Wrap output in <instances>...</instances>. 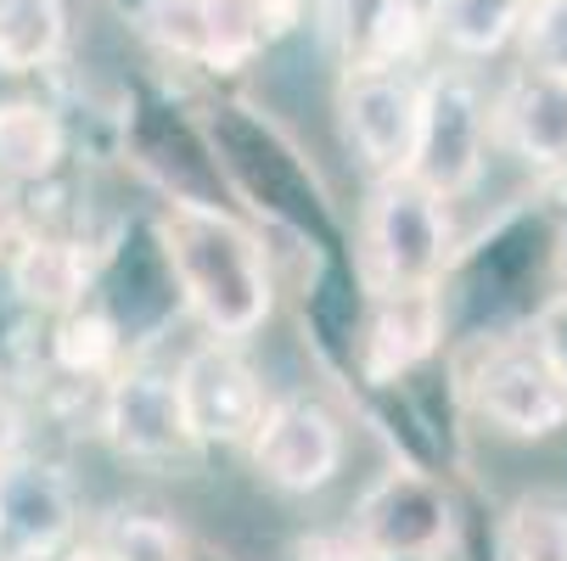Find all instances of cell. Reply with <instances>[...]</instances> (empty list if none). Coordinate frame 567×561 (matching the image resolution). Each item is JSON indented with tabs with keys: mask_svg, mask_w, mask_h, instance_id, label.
Wrapping results in <instances>:
<instances>
[{
	"mask_svg": "<svg viewBox=\"0 0 567 561\" xmlns=\"http://www.w3.org/2000/svg\"><path fill=\"white\" fill-rule=\"evenodd\" d=\"M12 287L34 309H73L91 287V259L73 242H23L12 259Z\"/></svg>",
	"mask_w": 567,
	"mask_h": 561,
	"instance_id": "5bb4252c",
	"label": "cell"
},
{
	"mask_svg": "<svg viewBox=\"0 0 567 561\" xmlns=\"http://www.w3.org/2000/svg\"><path fill=\"white\" fill-rule=\"evenodd\" d=\"M472 398H477V411L495 427H506L512 438H550L567 422V382L545 360L539 337L501 343L483 360V371L472 376Z\"/></svg>",
	"mask_w": 567,
	"mask_h": 561,
	"instance_id": "277c9868",
	"label": "cell"
},
{
	"mask_svg": "<svg viewBox=\"0 0 567 561\" xmlns=\"http://www.w3.org/2000/svg\"><path fill=\"white\" fill-rule=\"evenodd\" d=\"M197 7L208 29V62L219 67L248 62L265 40H276L298 18V0H197Z\"/></svg>",
	"mask_w": 567,
	"mask_h": 561,
	"instance_id": "4fadbf2b",
	"label": "cell"
},
{
	"mask_svg": "<svg viewBox=\"0 0 567 561\" xmlns=\"http://www.w3.org/2000/svg\"><path fill=\"white\" fill-rule=\"evenodd\" d=\"M483 169V102L461 79H439L422 91V124H416V152H411V180H422L439 197H455L477 180Z\"/></svg>",
	"mask_w": 567,
	"mask_h": 561,
	"instance_id": "5b68a950",
	"label": "cell"
},
{
	"mask_svg": "<svg viewBox=\"0 0 567 561\" xmlns=\"http://www.w3.org/2000/svg\"><path fill=\"white\" fill-rule=\"evenodd\" d=\"M506 561H567V511L550 500H523L506 522Z\"/></svg>",
	"mask_w": 567,
	"mask_h": 561,
	"instance_id": "d6986e66",
	"label": "cell"
},
{
	"mask_svg": "<svg viewBox=\"0 0 567 561\" xmlns=\"http://www.w3.org/2000/svg\"><path fill=\"white\" fill-rule=\"evenodd\" d=\"M455 539V506L422 471H388L360 500V550L382 561H433Z\"/></svg>",
	"mask_w": 567,
	"mask_h": 561,
	"instance_id": "3957f363",
	"label": "cell"
},
{
	"mask_svg": "<svg viewBox=\"0 0 567 561\" xmlns=\"http://www.w3.org/2000/svg\"><path fill=\"white\" fill-rule=\"evenodd\" d=\"M62 0H0V67L29 73L62 51Z\"/></svg>",
	"mask_w": 567,
	"mask_h": 561,
	"instance_id": "2e32d148",
	"label": "cell"
},
{
	"mask_svg": "<svg viewBox=\"0 0 567 561\" xmlns=\"http://www.w3.org/2000/svg\"><path fill=\"white\" fill-rule=\"evenodd\" d=\"M539 349H545V360L556 365V376L567 382V303L545 314V326H539Z\"/></svg>",
	"mask_w": 567,
	"mask_h": 561,
	"instance_id": "603a6c76",
	"label": "cell"
},
{
	"mask_svg": "<svg viewBox=\"0 0 567 561\" xmlns=\"http://www.w3.org/2000/svg\"><path fill=\"white\" fill-rule=\"evenodd\" d=\"M523 12H528V0H439V29L450 34V45L483 56L512 40Z\"/></svg>",
	"mask_w": 567,
	"mask_h": 561,
	"instance_id": "ac0fdd59",
	"label": "cell"
},
{
	"mask_svg": "<svg viewBox=\"0 0 567 561\" xmlns=\"http://www.w3.org/2000/svg\"><path fill=\"white\" fill-rule=\"evenodd\" d=\"M343 118L360 146V157L382 175H404L416 152V124H422V91L411 79L388 67H360L343 91Z\"/></svg>",
	"mask_w": 567,
	"mask_h": 561,
	"instance_id": "8992f818",
	"label": "cell"
},
{
	"mask_svg": "<svg viewBox=\"0 0 567 561\" xmlns=\"http://www.w3.org/2000/svg\"><path fill=\"white\" fill-rule=\"evenodd\" d=\"M501 124L523 157L545 169H567V79L528 67L501 107Z\"/></svg>",
	"mask_w": 567,
	"mask_h": 561,
	"instance_id": "7c38bea8",
	"label": "cell"
},
{
	"mask_svg": "<svg viewBox=\"0 0 567 561\" xmlns=\"http://www.w3.org/2000/svg\"><path fill=\"white\" fill-rule=\"evenodd\" d=\"M107 427H113L118 449H130L141 460H175L197 444L192 422H186V405H181V382L157 376V371H130L113 387Z\"/></svg>",
	"mask_w": 567,
	"mask_h": 561,
	"instance_id": "9c48e42d",
	"label": "cell"
},
{
	"mask_svg": "<svg viewBox=\"0 0 567 561\" xmlns=\"http://www.w3.org/2000/svg\"><path fill=\"white\" fill-rule=\"evenodd\" d=\"M528 62L567 79V0H539L528 18Z\"/></svg>",
	"mask_w": 567,
	"mask_h": 561,
	"instance_id": "7402d4cb",
	"label": "cell"
},
{
	"mask_svg": "<svg viewBox=\"0 0 567 561\" xmlns=\"http://www.w3.org/2000/svg\"><path fill=\"white\" fill-rule=\"evenodd\" d=\"M444 326V309L433 281L422 287H388L377 314H371V332H365V376L371 382H393L399 371H411L416 360L433 354Z\"/></svg>",
	"mask_w": 567,
	"mask_h": 561,
	"instance_id": "8fae6325",
	"label": "cell"
},
{
	"mask_svg": "<svg viewBox=\"0 0 567 561\" xmlns=\"http://www.w3.org/2000/svg\"><path fill=\"white\" fill-rule=\"evenodd\" d=\"M338 29L360 67H388L399 51H411L416 12L411 0H338Z\"/></svg>",
	"mask_w": 567,
	"mask_h": 561,
	"instance_id": "9a60e30c",
	"label": "cell"
},
{
	"mask_svg": "<svg viewBox=\"0 0 567 561\" xmlns=\"http://www.w3.org/2000/svg\"><path fill=\"white\" fill-rule=\"evenodd\" d=\"M68 533V495L45 466H0V561H45Z\"/></svg>",
	"mask_w": 567,
	"mask_h": 561,
	"instance_id": "30bf717a",
	"label": "cell"
},
{
	"mask_svg": "<svg viewBox=\"0 0 567 561\" xmlns=\"http://www.w3.org/2000/svg\"><path fill=\"white\" fill-rule=\"evenodd\" d=\"M56 157H62V124L45 107H34V102L0 107V169L40 180L56 169Z\"/></svg>",
	"mask_w": 567,
	"mask_h": 561,
	"instance_id": "e0dca14e",
	"label": "cell"
},
{
	"mask_svg": "<svg viewBox=\"0 0 567 561\" xmlns=\"http://www.w3.org/2000/svg\"><path fill=\"white\" fill-rule=\"evenodd\" d=\"M561 264H567V214H561Z\"/></svg>",
	"mask_w": 567,
	"mask_h": 561,
	"instance_id": "484cf974",
	"label": "cell"
},
{
	"mask_svg": "<svg viewBox=\"0 0 567 561\" xmlns=\"http://www.w3.org/2000/svg\"><path fill=\"white\" fill-rule=\"evenodd\" d=\"M164 242H169V264L186 287V303L208 320V332L241 337L270 314L265 253L230 214L181 202L164 219Z\"/></svg>",
	"mask_w": 567,
	"mask_h": 561,
	"instance_id": "6da1fadb",
	"label": "cell"
},
{
	"mask_svg": "<svg viewBox=\"0 0 567 561\" xmlns=\"http://www.w3.org/2000/svg\"><path fill=\"white\" fill-rule=\"evenodd\" d=\"M444 197L399 175L377 191L365 219V253L382 287H422L444 264Z\"/></svg>",
	"mask_w": 567,
	"mask_h": 561,
	"instance_id": "7a4b0ae2",
	"label": "cell"
},
{
	"mask_svg": "<svg viewBox=\"0 0 567 561\" xmlns=\"http://www.w3.org/2000/svg\"><path fill=\"white\" fill-rule=\"evenodd\" d=\"M338 460H343V438H338V422L320 405L292 398V405L265 411V422H259V466L276 477L281 489L309 495L320 484H332Z\"/></svg>",
	"mask_w": 567,
	"mask_h": 561,
	"instance_id": "ba28073f",
	"label": "cell"
},
{
	"mask_svg": "<svg viewBox=\"0 0 567 561\" xmlns=\"http://www.w3.org/2000/svg\"><path fill=\"white\" fill-rule=\"evenodd\" d=\"M181 405H186V422H192V438H219V444H236L259 433L265 422V393H259V376L248 371V360H236L230 349H197L186 365H181Z\"/></svg>",
	"mask_w": 567,
	"mask_h": 561,
	"instance_id": "52a82bcc",
	"label": "cell"
},
{
	"mask_svg": "<svg viewBox=\"0 0 567 561\" xmlns=\"http://www.w3.org/2000/svg\"><path fill=\"white\" fill-rule=\"evenodd\" d=\"M360 555H365L360 544L332 539V533H315V539H303V544H298V561H360Z\"/></svg>",
	"mask_w": 567,
	"mask_h": 561,
	"instance_id": "cb8c5ba5",
	"label": "cell"
},
{
	"mask_svg": "<svg viewBox=\"0 0 567 561\" xmlns=\"http://www.w3.org/2000/svg\"><path fill=\"white\" fill-rule=\"evenodd\" d=\"M113 349H118V332H113L107 314H68L62 326H56V337H51L56 365L73 371V376L102 371V365L113 360Z\"/></svg>",
	"mask_w": 567,
	"mask_h": 561,
	"instance_id": "ffe728a7",
	"label": "cell"
},
{
	"mask_svg": "<svg viewBox=\"0 0 567 561\" xmlns=\"http://www.w3.org/2000/svg\"><path fill=\"white\" fill-rule=\"evenodd\" d=\"M146 23H152V34L164 45L208 62V29H203V7H197V0H152Z\"/></svg>",
	"mask_w": 567,
	"mask_h": 561,
	"instance_id": "44dd1931",
	"label": "cell"
},
{
	"mask_svg": "<svg viewBox=\"0 0 567 561\" xmlns=\"http://www.w3.org/2000/svg\"><path fill=\"white\" fill-rule=\"evenodd\" d=\"M68 561H118L107 544H91V550H79V555H68Z\"/></svg>",
	"mask_w": 567,
	"mask_h": 561,
	"instance_id": "d4e9b609",
	"label": "cell"
}]
</instances>
